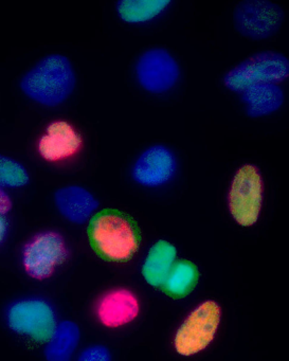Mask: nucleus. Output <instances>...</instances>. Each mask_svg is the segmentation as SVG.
Segmentation results:
<instances>
[{
  "mask_svg": "<svg viewBox=\"0 0 289 361\" xmlns=\"http://www.w3.org/2000/svg\"><path fill=\"white\" fill-rule=\"evenodd\" d=\"M67 255L68 250L61 234L42 232L27 243L23 252V264L31 278L45 280L66 261Z\"/></svg>",
  "mask_w": 289,
  "mask_h": 361,
  "instance_id": "6e6552de",
  "label": "nucleus"
},
{
  "mask_svg": "<svg viewBox=\"0 0 289 361\" xmlns=\"http://www.w3.org/2000/svg\"><path fill=\"white\" fill-rule=\"evenodd\" d=\"M221 321V308L214 301H206L185 319L175 336L177 352L191 356L204 350L214 339Z\"/></svg>",
  "mask_w": 289,
  "mask_h": 361,
  "instance_id": "39448f33",
  "label": "nucleus"
},
{
  "mask_svg": "<svg viewBox=\"0 0 289 361\" xmlns=\"http://www.w3.org/2000/svg\"><path fill=\"white\" fill-rule=\"evenodd\" d=\"M263 179L259 168L245 164L234 175L228 195L232 217L242 227H250L259 219L263 204Z\"/></svg>",
  "mask_w": 289,
  "mask_h": 361,
  "instance_id": "20e7f679",
  "label": "nucleus"
},
{
  "mask_svg": "<svg viewBox=\"0 0 289 361\" xmlns=\"http://www.w3.org/2000/svg\"><path fill=\"white\" fill-rule=\"evenodd\" d=\"M199 280V271L195 264L187 259L175 262L161 289L173 299H183L192 293Z\"/></svg>",
  "mask_w": 289,
  "mask_h": 361,
  "instance_id": "dca6fc26",
  "label": "nucleus"
},
{
  "mask_svg": "<svg viewBox=\"0 0 289 361\" xmlns=\"http://www.w3.org/2000/svg\"><path fill=\"white\" fill-rule=\"evenodd\" d=\"M289 78V60L273 51L259 52L234 67L223 78L228 90L244 92L259 84H278Z\"/></svg>",
  "mask_w": 289,
  "mask_h": 361,
  "instance_id": "7ed1b4c3",
  "label": "nucleus"
},
{
  "mask_svg": "<svg viewBox=\"0 0 289 361\" xmlns=\"http://www.w3.org/2000/svg\"><path fill=\"white\" fill-rule=\"evenodd\" d=\"M242 94L247 116L259 118L278 111L284 103V94L276 84H259L247 88Z\"/></svg>",
  "mask_w": 289,
  "mask_h": 361,
  "instance_id": "4468645a",
  "label": "nucleus"
},
{
  "mask_svg": "<svg viewBox=\"0 0 289 361\" xmlns=\"http://www.w3.org/2000/svg\"><path fill=\"white\" fill-rule=\"evenodd\" d=\"M82 145L77 130L64 121L54 122L39 140V149L44 159L60 161L75 155Z\"/></svg>",
  "mask_w": 289,
  "mask_h": 361,
  "instance_id": "f8f14e48",
  "label": "nucleus"
},
{
  "mask_svg": "<svg viewBox=\"0 0 289 361\" xmlns=\"http://www.w3.org/2000/svg\"><path fill=\"white\" fill-rule=\"evenodd\" d=\"M87 233L90 246L105 261H130L140 246V230L136 221L113 209H105L94 215Z\"/></svg>",
  "mask_w": 289,
  "mask_h": 361,
  "instance_id": "f257e3e1",
  "label": "nucleus"
},
{
  "mask_svg": "<svg viewBox=\"0 0 289 361\" xmlns=\"http://www.w3.org/2000/svg\"><path fill=\"white\" fill-rule=\"evenodd\" d=\"M29 183L26 169L20 162L7 156L0 155V187L22 188Z\"/></svg>",
  "mask_w": 289,
  "mask_h": 361,
  "instance_id": "6ab92c4d",
  "label": "nucleus"
},
{
  "mask_svg": "<svg viewBox=\"0 0 289 361\" xmlns=\"http://www.w3.org/2000/svg\"><path fill=\"white\" fill-rule=\"evenodd\" d=\"M79 341L80 329L75 323H60L46 346V358L48 361H70Z\"/></svg>",
  "mask_w": 289,
  "mask_h": 361,
  "instance_id": "f3484780",
  "label": "nucleus"
},
{
  "mask_svg": "<svg viewBox=\"0 0 289 361\" xmlns=\"http://www.w3.org/2000/svg\"><path fill=\"white\" fill-rule=\"evenodd\" d=\"M177 162L174 154L161 145H153L141 154L133 168V178L139 185L157 188L174 177Z\"/></svg>",
  "mask_w": 289,
  "mask_h": 361,
  "instance_id": "9d476101",
  "label": "nucleus"
},
{
  "mask_svg": "<svg viewBox=\"0 0 289 361\" xmlns=\"http://www.w3.org/2000/svg\"><path fill=\"white\" fill-rule=\"evenodd\" d=\"M8 232V221L4 215H0V244L5 240Z\"/></svg>",
  "mask_w": 289,
  "mask_h": 361,
  "instance_id": "4be33fe9",
  "label": "nucleus"
},
{
  "mask_svg": "<svg viewBox=\"0 0 289 361\" xmlns=\"http://www.w3.org/2000/svg\"><path fill=\"white\" fill-rule=\"evenodd\" d=\"M79 361H111V353L103 345L90 346L80 355Z\"/></svg>",
  "mask_w": 289,
  "mask_h": 361,
  "instance_id": "aec40b11",
  "label": "nucleus"
},
{
  "mask_svg": "<svg viewBox=\"0 0 289 361\" xmlns=\"http://www.w3.org/2000/svg\"><path fill=\"white\" fill-rule=\"evenodd\" d=\"M12 200L7 192L0 187V215H5L11 210Z\"/></svg>",
  "mask_w": 289,
  "mask_h": 361,
  "instance_id": "412c9836",
  "label": "nucleus"
},
{
  "mask_svg": "<svg viewBox=\"0 0 289 361\" xmlns=\"http://www.w3.org/2000/svg\"><path fill=\"white\" fill-rule=\"evenodd\" d=\"M137 79L152 94H164L174 87L180 75L178 64L166 49H151L139 59Z\"/></svg>",
  "mask_w": 289,
  "mask_h": 361,
  "instance_id": "1a4fd4ad",
  "label": "nucleus"
},
{
  "mask_svg": "<svg viewBox=\"0 0 289 361\" xmlns=\"http://www.w3.org/2000/svg\"><path fill=\"white\" fill-rule=\"evenodd\" d=\"M7 317L12 331L37 342L49 341L58 326L54 308L41 299L16 302L10 306Z\"/></svg>",
  "mask_w": 289,
  "mask_h": 361,
  "instance_id": "423d86ee",
  "label": "nucleus"
},
{
  "mask_svg": "<svg viewBox=\"0 0 289 361\" xmlns=\"http://www.w3.org/2000/svg\"><path fill=\"white\" fill-rule=\"evenodd\" d=\"M170 4L168 0H122L117 9L124 22L140 24L157 18Z\"/></svg>",
  "mask_w": 289,
  "mask_h": 361,
  "instance_id": "a211bd4d",
  "label": "nucleus"
},
{
  "mask_svg": "<svg viewBox=\"0 0 289 361\" xmlns=\"http://www.w3.org/2000/svg\"><path fill=\"white\" fill-rule=\"evenodd\" d=\"M176 248L166 240H159L151 249L142 267L145 281L154 287H161L176 259Z\"/></svg>",
  "mask_w": 289,
  "mask_h": 361,
  "instance_id": "2eb2a0df",
  "label": "nucleus"
},
{
  "mask_svg": "<svg viewBox=\"0 0 289 361\" xmlns=\"http://www.w3.org/2000/svg\"><path fill=\"white\" fill-rule=\"evenodd\" d=\"M139 310L138 299L132 291L115 289L103 295L97 307V314L104 326L117 329L134 321Z\"/></svg>",
  "mask_w": 289,
  "mask_h": 361,
  "instance_id": "9b49d317",
  "label": "nucleus"
},
{
  "mask_svg": "<svg viewBox=\"0 0 289 361\" xmlns=\"http://www.w3.org/2000/svg\"><path fill=\"white\" fill-rule=\"evenodd\" d=\"M54 200L61 214L75 224L86 223L99 207V202L94 195L78 185L59 190Z\"/></svg>",
  "mask_w": 289,
  "mask_h": 361,
  "instance_id": "ddd939ff",
  "label": "nucleus"
},
{
  "mask_svg": "<svg viewBox=\"0 0 289 361\" xmlns=\"http://www.w3.org/2000/svg\"><path fill=\"white\" fill-rule=\"evenodd\" d=\"M234 26L248 39H269L278 32L284 20V12L276 4L263 0H246L236 6Z\"/></svg>",
  "mask_w": 289,
  "mask_h": 361,
  "instance_id": "0eeeda50",
  "label": "nucleus"
},
{
  "mask_svg": "<svg viewBox=\"0 0 289 361\" xmlns=\"http://www.w3.org/2000/svg\"><path fill=\"white\" fill-rule=\"evenodd\" d=\"M75 75L68 59L63 56H47L31 69L20 87L39 104L56 106L68 99L75 90Z\"/></svg>",
  "mask_w": 289,
  "mask_h": 361,
  "instance_id": "f03ea898",
  "label": "nucleus"
}]
</instances>
